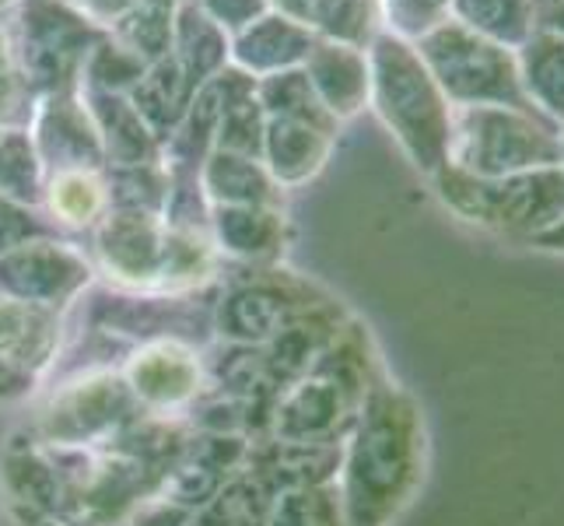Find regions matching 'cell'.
Wrapping results in <instances>:
<instances>
[{"mask_svg": "<svg viewBox=\"0 0 564 526\" xmlns=\"http://www.w3.org/2000/svg\"><path fill=\"white\" fill-rule=\"evenodd\" d=\"M372 82L376 103L403 148L414 154L417 165L438 172L449 162L453 106L421 61L417 46L397 35L379 39L372 53Z\"/></svg>", "mask_w": 564, "mask_h": 526, "instance_id": "cell-1", "label": "cell"}, {"mask_svg": "<svg viewBox=\"0 0 564 526\" xmlns=\"http://www.w3.org/2000/svg\"><path fill=\"white\" fill-rule=\"evenodd\" d=\"M449 165L484 180L557 169L564 165V138L547 116L509 106H459L453 109Z\"/></svg>", "mask_w": 564, "mask_h": 526, "instance_id": "cell-2", "label": "cell"}, {"mask_svg": "<svg viewBox=\"0 0 564 526\" xmlns=\"http://www.w3.org/2000/svg\"><path fill=\"white\" fill-rule=\"evenodd\" d=\"M421 61L432 71L438 88L445 92L453 109L459 106H509L519 112L543 116L527 88H522L516 50L495 43L488 35H477L459 22H442L435 32L417 39Z\"/></svg>", "mask_w": 564, "mask_h": 526, "instance_id": "cell-3", "label": "cell"}, {"mask_svg": "<svg viewBox=\"0 0 564 526\" xmlns=\"http://www.w3.org/2000/svg\"><path fill=\"white\" fill-rule=\"evenodd\" d=\"M438 190L466 222L512 236L536 239L564 218V165L484 180L445 162L438 169Z\"/></svg>", "mask_w": 564, "mask_h": 526, "instance_id": "cell-4", "label": "cell"}, {"mask_svg": "<svg viewBox=\"0 0 564 526\" xmlns=\"http://www.w3.org/2000/svg\"><path fill=\"white\" fill-rule=\"evenodd\" d=\"M516 56L530 103L564 130V39L547 29H533Z\"/></svg>", "mask_w": 564, "mask_h": 526, "instance_id": "cell-5", "label": "cell"}, {"mask_svg": "<svg viewBox=\"0 0 564 526\" xmlns=\"http://www.w3.org/2000/svg\"><path fill=\"white\" fill-rule=\"evenodd\" d=\"M453 22L519 50L536 29V0H453Z\"/></svg>", "mask_w": 564, "mask_h": 526, "instance_id": "cell-6", "label": "cell"}, {"mask_svg": "<svg viewBox=\"0 0 564 526\" xmlns=\"http://www.w3.org/2000/svg\"><path fill=\"white\" fill-rule=\"evenodd\" d=\"M50 204L67 225H88L102 211L106 193L91 172H64L50 190Z\"/></svg>", "mask_w": 564, "mask_h": 526, "instance_id": "cell-7", "label": "cell"}, {"mask_svg": "<svg viewBox=\"0 0 564 526\" xmlns=\"http://www.w3.org/2000/svg\"><path fill=\"white\" fill-rule=\"evenodd\" d=\"M386 14L397 39L417 43V39L435 32L442 22H449L453 0H386Z\"/></svg>", "mask_w": 564, "mask_h": 526, "instance_id": "cell-8", "label": "cell"}, {"mask_svg": "<svg viewBox=\"0 0 564 526\" xmlns=\"http://www.w3.org/2000/svg\"><path fill=\"white\" fill-rule=\"evenodd\" d=\"M536 29L557 32L564 39V0H536Z\"/></svg>", "mask_w": 564, "mask_h": 526, "instance_id": "cell-9", "label": "cell"}, {"mask_svg": "<svg viewBox=\"0 0 564 526\" xmlns=\"http://www.w3.org/2000/svg\"><path fill=\"white\" fill-rule=\"evenodd\" d=\"M533 243H536V246H543V249H561V253H564V218H561L554 228L540 232V236H536Z\"/></svg>", "mask_w": 564, "mask_h": 526, "instance_id": "cell-10", "label": "cell"}, {"mask_svg": "<svg viewBox=\"0 0 564 526\" xmlns=\"http://www.w3.org/2000/svg\"><path fill=\"white\" fill-rule=\"evenodd\" d=\"M561 138H564V130H561Z\"/></svg>", "mask_w": 564, "mask_h": 526, "instance_id": "cell-11", "label": "cell"}]
</instances>
